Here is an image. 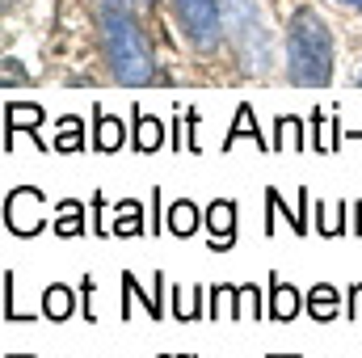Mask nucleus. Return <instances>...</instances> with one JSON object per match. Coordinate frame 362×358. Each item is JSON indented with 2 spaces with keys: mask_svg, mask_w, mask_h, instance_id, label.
Wrapping results in <instances>:
<instances>
[{
  "mask_svg": "<svg viewBox=\"0 0 362 358\" xmlns=\"http://www.w3.org/2000/svg\"><path fill=\"white\" fill-rule=\"evenodd\" d=\"M105 4H118V8H135V0H105Z\"/></svg>",
  "mask_w": 362,
  "mask_h": 358,
  "instance_id": "obj_31",
  "label": "nucleus"
},
{
  "mask_svg": "<svg viewBox=\"0 0 362 358\" xmlns=\"http://www.w3.org/2000/svg\"><path fill=\"white\" fill-rule=\"evenodd\" d=\"M4 85H30V72L13 55H4Z\"/></svg>",
  "mask_w": 362,
  "mask_h": 358,
  "instance_id": "obj_24",
  "label": "nucleus"
},
{
  "mask_svg": "<svg viewBox=\"0 0 362 358\" xmlns=\"http://www.w3.org/2000/svg\"><path fill=\"white\" fill-rule=\"evenodd\" d=\"M329 127H333V114H320V110H316V114H312V152H333V139L325 135Z\"/></svg>",
  "mask_w": 362,
  "mask_h": 358,
  "instance_id": "obj_21",
  "label": "nucleus"
},
{
  "mask_svg": "<svg viewBox=\"0 0 362 358\" xmlns=\"http://www.w3.org/2000/svg\"><path fill=\"white\" fill-rule=\"evenodd\" d=\"M358 295H362V282H350V291H346V316L350 321H358Z\"/></svg>",
  "mask_w": 362,
  "mask_h": 358,
  "instance_id": "obj_27",
  "label": "nucleus"
},
{
  "mask_svg": "<svg viewBox=\"0 0 362 358\" xmlns=\"http://www.w3.org/2000/svg\"><path fill=\"white\" fill-rule=\"evenodd\" d=\"M51 148H55L59 156L81 152V148H85V118H81V114H59V118H55V139H51Z\"/></svg>",
  "mask_w": 362,
  "mask_h": 358,
  "instance_id": "obj_18",
  "label": "nucleus"
},
{
  "mask_svg": "<svg viewBox=\"0 0 362 358\" xmlns=\"http://www.w3.org/2000/svg\"><path fill=\"white\" fill-rule=\"evenodd\" d=\"M202 219H206V232H211L206 249L211 253H228L236 245V202L232 198H215Z\"/></svg>",
  "mask_w": 362,
  "mask_h": 358,
  "instance_id": "obj_7",
  "label": "nucleus"
},
{
  "mask_svg": "<svg viewBox=\"0 0 362 358\" xmlns=\"http://www.w3.org/2000/svg\"><path fill=\"white\" fill-rule=\"evenodd\" d=\"M160 144H165V127H160L156 118H148V114L135 105V110H131V152L152 156Z\"/></svg>",
  "mask_w": 362,
  "mask_h": 358,
  "instance_id": "obj_14",
  "label": "nucleus"
},
{
  "mask_svg": "<svg viewBox=\"0 0 362 358\" xmlns=\"http://www.w3.org/2000/svg\"><path fill=\"white\" fill-rule=\"evenodd\" d=\"M240 139H253V144H257L262 152H274V144L266 139V135H262V127H257L253 101H240V105H236V114H232V131L223 135V144H219V148H223V152H232V148H236Z\"/></svg>",
  "mask_w": 362,
  "mask_h": 358,
  "instance_id": "obj_9",
  "label": "nucleus"
},
{
  "mask_svg": "<svg viewBox=\"0 0 362 358\" xmlns=\"http://www.w3.org/2000/svg\"><path fill=\"white\" fill-rule=\"evenodd\" d=\"M38 202H47V194H42L38 185H17V190H8V194H4V228H8L13 236H21V241L47 232V215L21 219V211H25V207H38Z\"/></svg>",
  "mask_w": 362,
  "mask_h": 358,
  "instance_id": "obj_5",
  "label": "nucleus"
},
{
  "mask_svg": "<svg viewBox=\"0 0 362 358\" xmlns=\"http://www.w3.org/2000/svg\"><path fill=\"white\" fill-rule=\"evenodd\" d=\"M354 236H362V198L354 202Z\"/></svg>",
  "mask_w": 362,
  "mask_h": 358,
  "instance_id": "obj_30",
  "label": "nucleus"
},
{
  "mask_svg": "<svg viewBox=\"0 0 362 358\" xmlns=\"http://www.w3.org/2000/svg\"><path fill=\"white\" fill-rule=\"evenodd\" d=\"M4 321H30L13 308V270H4Z\"/></svg>",
  "mask_w": 362,
  "mask_h": 358,
  "instance_id": "obj_25",
  "label": "nucleus"
},
{
  "mask_svg": "<svg viewBox=\"0 0 362 358\" xmlns=\"http://www.w3.org/2000/svg\"><path fill=\"white\" fill-rule=\"evenodd\" d=\"M337 4H346V8H358V13H362V0H337Z\"/></svg>",
  "mask_w": 362,
  "mask_h": 358,
  "instance_id": "obj_32",
  "label": "nucleus"
},
{
  "mask_svg": "<svg viewBox=\"0 0 362 358\" xmlns=\"http://www.w3.org/2000/svg\"><path fill=\"white\" fill-rule=\"evenodd\" d=\"M8 358H38V354H8Z\"/></svg>",
  "mask_w": 362,
  "mask_h": 358,
  "instance_id": "obj_33",
  "label": "nucleus"
},
{
  "mask_svg": "<svg viewBox=\"0 0 362 358\" xmlns=\"http://www.w3.org/2000/svg\"><path fill=\"white\" fill-rule=\"evenodd\" d=\"M358 85H362V72H358Z\"/></svg>",
  "mask_w": 362,
  "mask_h": 358,
  "instance_id": "obj_35",
  "label": "nucleus"
},
{
  "mask_svg": "<svg viewBox=\"0 0 362 358\" xmlns=\"http://www.w3.org/2000/svg\"><path fill=\"white\" fill-rule=\"evenodd\" d=\"M278 215H286V224H291V232H295V236H308V215H303V211H291V207H286V198H282L274 185H266V236H274Z\"/></svg>",
  "mask_w": 362,
  "mask_h": 358,
  "instance_id": "obj_17",
  "label": "nucleus"
},
{
  "mask_svg": "<svg viewBox=\"0 0 362 358\" xmlns=\"http://www.w3.org/2000/svg\"><path fill=\"white\" fill-rule=\"evenodd\" d=\"M173 13H177L185 38L198 47V51H211L223 34V0H173Z\"/></svg>",
  "mask_w": 362,
  "mask_h": 358,
  "instance_id": "obj_4",
  "label": "nucleus"
},
{
  "mask_svg": "<svg viewBox=\"0 0 362 358\" xmlns=\"http://www.w3.org/2000/svg\"><path fill=\"white\" fill-rule=\"evenodd\" d=\"M223 30H232V42L240 47L245 59H253L257 72L270 68V38H266V25L253 0H223Z\"/></svg>",
  "mask_w": 362,
  "mask_h": 358,
  "instance_id": "obj_3",
  "label": "nucleus"
},
{
  "mask_svg": "<svg viewBox=\"0 0 362 358\" xmlns=\"http://www.w3.org/2000/svg\"><path fill=\"white\" fill-rule=\"evenodd\" d=\"M152 295H156V321L165 316V274H152Z\"/></svg>",
  "mask_w": 362,
  "mask_h": 358,
  "instance_id": "obj_28",
  "label": "nucleus"
},
{
  "mask_svg": "<svg viewBox=\"0 0 362 358\" xmlns=\"http://www.w3.org/2000/svg\"><path fill=\"white\" fill-rule=\"evenodd\" d=\"M8 8H13V0H4V13H8Z\"/></svg>",
  "mask_w": 362,
  "mask_h": 358,
  "instance_id": "obj_34",
  "label": "nucleus"
},
{
  "mask_svg": "<svg viewBox=\"0 0 362 358\" xmlns=\"http://www.w3.org/2000/svg\"><path fill=\"white\" fill-rule=\"evenodd\" d=\"M144 232H148L144 202H139V198H118V207H114V224H110V236L131 241V236H144Z\"/></svg>",
  "mask_w": 362,
  "mask_h": 358,
  "instance_id": "obj_15",
  "label": "nucleus"
},
{
  "mask_svg": "<svg viewBox=\"0 0 362 358\" xmlns=\"http://www.w3.org/2000/svg\"><path fill=\"white\" fill-rule=\"evenodd\" d=\"M89 148L97 152V156H114L118 148H131V131H127V122H118L114 114H105L101 105H93Z\"/></svg>",
  "mask_w": 362,
  "mask_h": 358,
  "instance_id": "obj_8",
  "label": "nucleus"
},
{
  "mask_svg": "<svg viewBox=\"0 0 362 358\" xmlns=\"http://www.w3.org/2000/svg\"><path fill=\"white\" fill-rule=\"evenodd\" d=\"M76 299H81V291H72L68 282H51V287L42 291V316L55 321V325H64V321L76 312Z\"/></svg>",
  "mask_w": 362,
  "mask_h": 358,
  "instance_id": "obj_16",
  "label": "nucleus"
},
{
  "mask_svg": "<svg viewBox=\"0 0 362 358\" xmlns=\"http://www.w3.org/2000/svg\"><path fill=\"white\" fill-rule=\"evenodd\" d=\"M266 295H270V308H266V316L278 321V325H286V321H295L299 312H303V295L291 287V282H282L278 274H270V282H266Z\"/></svg>",
  "mask_w": 362,
  "mask_h": 358,
  "instance_id": "obj_10",
  "label": "nucleus"
},
{
  "mask_svg": "<svg viewBox=\"0 0 362 358\" xmlns=\"http://www.w3.org/2000/svg\"><path fill=\"white\" fill-rule=\"evenodd\" d=\"M122 295H127V299H122V308H118V316H122V321H131V308H135V304H144V312L156 321V295H144L131 270H122Z\"/></svg>",
  "mask_w": 362,
  "mask_h": 358,
  "instance_id": "obj_20",
  "label": "nucleus"
},
{
  "mask_svg": "<svg viewBox=\"0 0 362 358\" xmlns=\"http://www.w3.org/2000/svg\"><path fill=\"white\" fill-rule=\"evenodd\" d=\"M101 42H105V59H110V76L118 85H160L165 76L156 72L148 34L135 21V8H118V4H101Z\"/></svg>",
  "mask_w": 362,
  "mask_h": 358,
  "instance_id": "obj_2",
  "label": "nucleus"
},
{
  "mask_svg": "<svg viewBox=\"0 0 362 358\" xmlns=\"http://www.w3.org/2000/svg\"><path fill=\"white\" fill-rule=\"evenodd\" d=\"M89 207H93V236H110V228H105V194H93L89 198Z\"/></svg>",
  "mask_w": 362,
  "mask_h": 358,
  "instance_id": "obj_23",
  "label": "nucleus"
},
{
  "mask_svg": "<svg viewBox=\"0 0 362 358\" xmlns=\"http://www.w3.org/2000/svg\"><path fill=\"white\" fill-rule=\"evenodd\" d=\"M346 215H350V207H346V202H337V207L329 211V207L316 198V207H312V224H316V232H320V236H329V241H337V236H346V232H350V219H346Z\"/></svg>",
  "mask_w": 362,
  "mask_h": 358,
  "instance_id": "obj_19",
  "label": "nucleus"
},
{
  "mask_svg": "<svg viewBox=\"0 0 362 358\" xmlns=\"http://www.w3.org/2000/svg\"><path fill=\"white\" fill-rule=\"evenodd\" d=\"M337 72L333 30L316 8H295L286 21V81L299 89H325Z\"/></svg>",
  "mask_w": 362,
  "mask_h": 358,
  "instance_id": "obj_1",
  "label": "nucleus"
},
{
  "mask_svg": "<svg viewBox=\"0 0 362 358\" xmlns=\"http://www.w3.org/2000/svg\"><path fill=\"white\" fill-rule=\"evenodd\" d=\"M42 122H47V110H42V105H34V101H8V105H4V152H13V131L34 135L38 152H47L51 144L38 135V127H42Z\"/></svg>",
  "mask_w": 362,
  "mask_h": 358,
  "instance_id": "obj_6",
  "label": "nucleus"
},
{
  "mask_svg": "<svg viewBox=\"0 0 362 358\" xmlns=\"http://www.w3.org/2000/svg\"><path fill=\"white\" fill-rule=\"evenodd\" d=\"M76 291H81V308H85V321H89V325H97V312H93V291H97V278H93V274H85Z\"/></svg>",
  "mask_w": 362,
  "mask_h": 358,
  "instance_id": "obj_22",
  "label": "nucleus"
},
{
  "mask_svg": "<svg viewBox=\"0 0 362 358\" xmlns=\"http://www.w3.org/2000/svg\"><path fill=\"white\" fill-rule=\"evenodd\" d=\"M202 215H206V211H202L194 198H177V202L169 207V215H165V232H173L177 241H189V236L206 224Z\"/></svg>",
  "mask_w": 362,
  "mask_h": 358,
  "instance_id": "obj_13",
  "label": "nucleus"
},
{
  "mask_svg": "<svg viewBox=\"0 0 362 358\" xmlns=\"http://www.w3.org/2000/svg\"><path fill=\"white\" fill-rule=\"evenodd\" d=\"M303 312L316 321V325H333L341 316V291L333 282H316L308 295H303Z\"/></svg>",
  "mask_w": 362,
  "mask_h": 358,
  "instance_id": "obj_11",
  "label": "nucleus"
},
{
  "mask_svg": "<svg viewBox=\"0 0 362 358\" xmlns=\"http://www.w3.org/2000/svg\"><path fill=\"white\" fill-rule=\"evenodd\" d=\"M169 299H173V304H169V312H173L177 321H194V304H185V291H173Z\"/></svg>",
  "mask_w": 362,
  "mask_h": 358,
  "instance_id": "obj_26",
  "label": "nucleus"
},
{
  "mask_svg": "<svg viewBox=\"0 0 362 358\" xmlns=\"http://www.w3.org/2000/svg\"><path fill=\"white\" fill-rule=\"evenodd\" d=\"M51 232H55L59 241L85 236V202H81V198H59V202L51 207Z\"/></svg>",
  "mask_w": 362,
  "mask_h": 358,
  "instance_id": "obj_12",
  "label": "nucleus"
},
{
  "mask_svg": "<svg viewBox=\"0 0 362 358\" xmlns=\"http://www.w3.org/2000/svg\"><path fill=\"white\" fill-rule=\"evenodd\" d=\"M165 224H160V190H152V236L160 232Z\"/></svg>",
  "mask_w": 362,
  "mask_h": 358,
  "instance_id": "obj_29",
  "label": "nucleus"
}]
</instances>
